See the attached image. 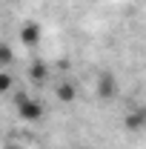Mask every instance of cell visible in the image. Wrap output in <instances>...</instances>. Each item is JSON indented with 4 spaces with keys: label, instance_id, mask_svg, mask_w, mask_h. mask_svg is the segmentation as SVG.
I'll list each match as a JSON object with an SVG mask.
<instances>
[{
    "label": "cell",
    "instance_id": "cell-1",
    "mask_svg": "<svg viewBox=\"0 0 146 149\" xmlns=\"http://www.w3.org/2000/svg\"><path fill=\"white\" fill-rule=\"evenodd\" d=\"M15 106H17V118L20 120H40L43 118V106L29 95H15Z\"/></svg>",
    "mask_w": 146,
    "mask_h": 149
},
{
    "label": "cell",
    "instance_id": "cell-2",
    "mask_svg": "<svg viewBox=\"0 0 146 149\" xmlns=\"http://www.w3.org/2000/svg\"><path fill=\"white\" fill-rule=\"evenodd\" d=\"M20 40H23V46H29V49L37 46V43H40V26L32 23V20L23 23V29H20Z\"/></svg>",
    "mask_w": 146,
    "mask_h": 149
},
{
    "label": "cell",
    "instance_id": "cell-3",
    "mask_svg": "<svg viewBox=\"0 0 146 149\" xmlns=\"http://www.w3.org/2000/svg\"><path fill=\"white\" fill-rule=\"evenodd\" d=\"M97 95H100L103 100H112V97L117 95V83H115L112 74H100V80H97Z\"/></svg>",
    "mask_w": 146,
    "mask_h": 149
},
{
    "label": "cell",
    "instance_id": "cell-4",
    "mask_svg": "<svg viewBox=\"0 0 146 149\" xmlns=\"http://www.w3.org/2000/svg\"><path fill=\"white\" fill-rule=\"evenodd\" d=\"M146 126V106L143 109H138V112H126V129H143Z\"/></svg>",
    "mask_w": 146,
    "mask_h": 149
},
{
    "label": "cell",
    "instance_id": "cell-5",
    "mask_svg": "<svg viewBox=\"0 0 146 149\" xmlns=\"http://www.w3.org/2000/svg\"><path fill=\"white\" fill-rule=\"evenodd\" d=\"M57 97L66 100V103L74 100V86H72V83H60V86H57Z\"/></svg>",
    "mask_w": 146,
    "mask_h": 149
},
{
    "label": "cell",
    "instance_id": "cell-6",
    "mask_svg": "<svg viewBox=\"0 0 146 149\" xmlns=\"http://www.w3.org/2000/svg\"><path fill=\"white\" fill-rule=\"evenodd\" d=\"M9 89H12V74L0 72V95H3V92H9Z\"/></svg>",
    "mask_w": 146,
    "mask_h": 149
},
{
    "label": "cell",
    "instance_id": "cell-7",
    "mask_svg": "<svg viewBox=\"0 0 146 149\" xmlns=\"http://www.w3.org/2000/svg\"><path fill=\"white\" fill-rule=\"evenodd\" d=\"M32 77H35V80H43V77H46V66H43V63H35V66H32Z\"/></svg>",
    "mask_w": 146,
    "mask_h": 149
},
{
    "label": "cell",
    "instance_id": "cell-8",
    "mask_svg": "<svg viewBox=\"0 0 146 149\" xmlns=\"http://www.w3.org/2000/svg\"><path fill=\"white\" fill-rule=\"evenodd\" d=\"M9 60H12V49L6 43H0V63H9Z\"/></svg>",
    "mask_w": 146,
    "mask_h": 149
},
{
    "label": "cell",
    "instance_id": "cell-9",
    "mask_svg": "<svg viewBox=\"0 0 146 149\" xmlns=\"http://www.w3.org/2000/svg\"><path fill=\"white\" fill-rule=\"evenodd\" d=\"M9 149H20V146H9Z\"/></svg>",
    "mask_w": 146,
    "mask_h": 149
}]
</instances>
